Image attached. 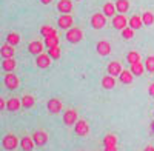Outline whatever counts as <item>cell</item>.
Returning a JSON list of instances; mask_svg holds the SVG:
<instances>
[{
  "instance_id": "27",
  "label": "cell",
  "mask_w": 154,
  "mask_h": 151,
  "mask_svg": "<svg viewBox=\"0 0 154 151\" xmlns=\"http://www.w3.org/2000/svg\"><path fill=\"white\" fill-rule=\"evenodd\" d=\"M114 11H116V5L114 3H105L103 5V14L105 17H114Z\"/></svg>"
},
{
  "instance_id": "25",
  "label": "cell",
  "mask_w": 154,
  "mask_h": 151,
  "mask_svg": "<svg viewBox=\"0 0 154 151\" xmlns=\"http://www.w3.org/2000/svg\"><path fill=\"white\" fill-rule=\"evenodd\" d=\"M117 145V137L114 134H106L103 137V146H116Z\"/></svg>"
},
{
  "instance_id": "10",
  "label": "cell",
  "mask_w": 154,
  "mask_h": 151,
  "mask_svg": "<svg viewBox=\"0 0 154 151\" xmlns=\"http://www.w3.org/2000/svg\"><path fill=\"white\" fill-rule=\"evenodd\" d=\"M46 108L49 112H53V114H57V112L62 111V102L59 99H49L48 103H46Z\"/></svg>"
},
{
  "instance_id": "6",
  "label": "cell",
  "mask_w": 154,
  "mask_h": 151,
  "mask_svg": "<svg viewBox=\"0 0 154 151\" xmlns=\"http://www.w3.org/2000/svg\"><path fill=\"white\" fill-rule=\"evenodd\" d=\"M32 140L37 146H43L48 143V134L45 131H35L32 134Z\"/></svg>"
},
{
  "instance_id": "37",
  "label": "cell",
  "mask_w": 154,
  "mask_h": 151,
  "mask_svg": "<svg viewBox=\"0 0 154 151\" xmlns=\"http://www.w3.org/2000/svg\"><path fill=\"white\" fill-rule=\"evenodd\" d=\"M148 93H149L151 96H154V83H151V85H149V88H148Z\"/></svg>"
},
{
  "instance_id": "23",
  "label": "cell",
  "mask_w": 154,
  "mask_h": 151,
  "mask_svg": "<svg viewBox=\"0 0 154 151\" xmlns=\"http://www.w3.org/2000/svg\"><path fill=\"white\" fill-rule=\"evenodd\" d=\"M116 9H117L120 14L128 12V9H130V2H128V0H117V2H116Z\"/></svg>"
},
{
  "instance_id": "24",
  "label": "cell",
  "mask_w": 154,
  "mask_h": 151,
  "mask_svg": "<svg viewBox=\"0 0 154 151\" xmlns=\"http://www.w3.org/2000/svg\"><path fill=\"white\" fill-rule=\"evenodd\" d=\"M134 76H142L145 71V66L140 63V62H136V63H131V69H130Z\"/></svg>"
},
{
  "instance_id": "18",
  "label": "cell",
  "mask_w": 154,
  "mask_h": 151,
  "mask_svg": "<svg viewBox=\"0 0 154 151\" xmlns=\"http://www.w3.org/2000/svg\"><path fill=\"white\" fill-rule=\"evenodd\" d=\"M34 140H32V137H29V136H25L23 139L20 140V146H22V149L23 151H32L34 149Z\"/></svg>"
},
{
  "instance_id": "40",
  "label": "cell",
  "mask_w": 154,
  "mask_h": 151,
  "mask_svg": "<svg viewBox=\"0 0 154 151\" xmlns=\"http://www.w3.org/2000/svg\"><path fill=\"white\" fill-rule=\"evenodd\" d=\"M40 2H42L43 5H48V3H51V2H53V0H40Z\"/></svg>"
},
{
  "instance_id": "26",
  "label": "cell",
  "mask_w": 154,
  "mask_h": 151,
  "mask_svg": "<svg viewBox=\"0 0 154 151\" xmlns=\"http://www.w3.org/2000/svg\"><path fill=\"white\" fill-rule=\"evenodd\" d=\"M34 103H35V99L32 97V96H23L22 97V106L23 108H32L34 106Z\"/></svg>"
},
{
  "instance_id": "1",
  "label": "cell",
  "mask_w": 154,
  "mask_h": 151,
  "mask_svg": "<svg viewBox=\"0 0 154 151\" xmlns=\"http://www.w3.org/2000/svg\"><path fill=\"white\" fill-rule=\"evenodd\" d=\"M19 143H20V142H19V139H17V136L11 134V133H9V134H6V136L3 137V140H2V145H3V148H5V149H8V151L16 149Z\"/></svg>"
},
{
  "instance_id": "22",
  "label": "cell",
  "mask_w": 154,
  "mask_h": 151,
  "mask_svg": "<svg viewBox=\"0 0 154 151\" xmlns=\"http://www.w3.org/2000/svg\"><path fill=\"white\" fill-rule=\"evenodd\" d=\"M119 77H120V82L122 83H125V85H130L131 82H133V77H134V74L131 72V71H122L120 72V76H119Z\"/></svg>"
},
{
  "instance_id": "15",
  "label": "cell",
  "mask_w": 154,
  "mask_h": 151,
  "mask_svg": "<svg viewBox=\"0 0 154 151\" xmlns=\"http://www.w3.org/2000/svg\"><path fill=\"white\" fill-rule=\"evenodd\" d=\"M20 106H22V102L17 99V97H12V99H9L8 102H6V109L8 111H11V112H16V111H19L20 109Z\"/></svg>"
},
{
  "instance_id": "7",
  "label": "cell",
  "mask_w": 154,
  "mask_h": 151,
  "mask_svg": "<svg viewBox=\"0 0 154 151\" xmlns=\"http://www.w3.org/2000/svg\"><path fill=\"white\" fill-rule=\"evenodd\" d=\"M72 16L71 14H62L57 20V25L62 28V29H69L71 28V25H72Z\"/></svg>"
},
{
  "instance_id": "20",
  "label": "cell",
  "mask_w": 154,
  "mask_h": 151,
  "mask_svg": "<svg viewBox=\"0 0 154 151\" xmlns=\"http://www.w3.org/2000/svg\"><path fill=\"white\" fill-rule=\"evenodd\" d=\"M102 86L105 88V90H111V88L116 86V77H112V76H105L103 79H102Z\"/></svg>"
},
{
  "instance_id": "3",
  "label": "cell",
  "mask_w": 154,
  "mask_h": 151,
  "mask_svg": "<svg viewBox=\"0 0 154 151\" xmlns=\"http://www.w3.org/2000/svg\"><path fill=\"white\" fill-rule=\"evenodd\" d=\"M91 25H93L94 29L103 28L105 25H106V17H105V14H102V12H96V14L91 17Z\"/></svg>"
},
{
  "instance_id": "9",
  "label": "cell",
  "mask_w": 154,
  "mask_h": 151,
  "mask_svg": "<svg viewBox=\"0 0 154 151\" xmlns=\"http://www.w3.org/2000/svg\"><path fill=\"white\" fill-rule=\"evenodd\" d=\"M126 25H128V20H126V17L123 14H117V16L112 17V26L116 29H120L122 31L123 28H126Z\"/></svg>"
},
{
  "instance_id": "13",
  "label": "cell",
  "mask_w": 154,
  "mask_h": 151,
  "mask_svg": "<svg viewBox=\"0 0 154 151\" xmlns=\"http://www.w3.org/2000/svg\"><path fill=\"white\" fill-rule=\"evenodd\" d=\"M49 63H51V57L48 56V54H38L37 56V59H35V65L38 66V68H48L49 66Z\"/></svg>"
},
{
  "instance_id": "36",
  "label": "cell",
  "mask_w": 154,
  "mask_h": 151,
  "mask_svg": "<svg viewBox=\"0 0 154 151\" xmlns=\"http://www.w3.org/2000/svg\"><path fill=\"white\" fill-rule=\"evenodd\" d=\"M3 108H6V102L0 97V111H3Z\"/></svg>"
},
{
  "instance_id": "39",
  "label": "cell",
  "mask_w": 154,
  "mask_h": 151,
  "mask_svg": "<svg viewBox=\"0 0 154 151\" xmlns=\"http://www.w3.org/2000/svg\"><path fill=\"white\" fill-rule=\"evenodd\" d=\"M143 151H154V146H151V145H149V146H146Z\"/></svg>"
},
{
  "instance_id": "5",
  "label": "cell",
  "mask_w": 154,
  "mask_h": 151,
  "mask_svg": "<svg viewBox=\"0 0 154 151\" xmlns=\"http://www.w3.org/2000/svg\"><path fill=\"white\" fill-rule=\"evenodd\" d=\"M74 131H75L77 136L85 137V136H88V133H89V127H88V123H86L85 120H77V122L74 123Z\"/></svg>"
},
{
  "instance_id": "34",
  "label": "cell",
  "mask_w": 154,
  "mask_h": 151,
  "mask_svg": "<svg viewBox=\"0 0 154 151\" xmlns=\"http://www.w3.org/2000/svg\"><path fill=\"white\" fill-rule=\"evenodd\" d=\"M126 60L130 62V63H136V62H140V54L136 53V51H131V53H128Z\"/></svg>"
},
{
  "instance_id": "41",
  "label": "cell",
  "mask_w": 154,
  "mask_h": 151,
  "mask_svg": "<svg viewBox=\"0 0 154 151\" xmlns=\"http://www.w3.org/2000/svg\"><path fill=\"white\" fill-rule=\"evenodd\" d=\"M77 2H79V0H77Z\"/></svg>"
},
{
  "instance_id": "16",
  "label": "cell",
  "mask_w": 154,
  "mask_h": 151,
  "mask_svg": "<svg viewBox=\"0 0 154 151\" xmlns=\"http://www.w3.org/2000/svg\"><path fill=\"white\" fill-rule=\"evenodd\" d=\"M28 49H29V53H31V54L38 56V54H42V51H43V43H42V42H38V40H34V42L29 43Z\"/></svg>"
},
{
  "instance_id": "21",
  "label": "cell",
  "mask_w": 154,
  "mask_h": 151,
  "mask_svg": "<svg viewBox=\"0 0 154 151\" xmlns=\"http://www.w3.org/2000/svg\"><path fill=\"white\" fill-rule=\"evenodd\" d=\"M142 25H143L142 17H139V16H133L130 20H128V26L133 28V29H139L140 26H142Z\"/></svg>"
},
{
  "instance_id": "28",
  "label": "cell",
  "mask_w": 154,
  "mask_h": 151,
  "mask_svg": "<svg viewBox=\"0 0 154 151\" xmlns=\"http://www.w3.org/2000/svg\"><path fill=\"white\" fill-rule=\"evenodd\" d=\"M6 42H8L9 45H12V46H16V45L20 42V35H19L17 32H9V34L6 35Z\"/></svg>"
},
{
  "instance_id": "4",
  "label": "cell",
  "mask_w": 154,
  "mask_h": 151,
  "mask_svg": "<svg viewBox=\"0 0 154 151\" xmlns=\"http://www.w3.org/2000/svg\"><path fill=\"white\" fill-rule=\"evenodd\" d=\"M19 77L16 74H12V72H8L5 76V86L8 88V90H17L19 88Z\"/></svg>"
},
{
  "instance_id": "31",
  "label": "cell",
  "mask_w": 154,
  "mask_h": 151,
  "mask_svg": "<svg viewBox=\"0 0 154 151\" xmlns=\"http://www.w3.org/2000/svg\"><path fill=\"white\" fill-rule=\"evenodd\" d=\"M142 22H143V25H146V26H151V25L154 23V14H152V12H149V11L143 12Z\"/></svg>"
},
{
  "instance_id": "29",
  "label": "cell",
  "mask_w": 154,
  "mask_h": 151,
  "mask_svg": "<svg viewBox=\"0 0 154 151\" xmlns=\"http://www.w3.org/2000/svg\"><path fill=\"white\" fill-rule=\"evenodd\" d=\"M45 45H46L48 48L59 46V37H57V34H56V35H49V37H45Z\"/></svg>"
},
{
  "instance_id": "14",
  "label": "cell",
  "mask_w": 154,
  "mask_h": 151,
  "mask_svg": "<svg viewBox=\"0 0 154 151\" xmlns=\"http://www.w3.org/2000/svg\"><path fill=\"white\" fill-rule=\"evenodd\" d=\"M122 65H120V62H111V63L108 65V74L112 76V77H116V76H120L122 72Z\"/></svg>"
},
{
  "instance_id": "35",
  "label": "cell",
  "mask_w": 154,
  "mask_h": 151,
  "mask_svg": "<svg viewBox=\"0 0 154 151\" xmlns=\"http://www.w3.org/2000/svg\"><path fill=\"white\" fill-rule=\"evenodd\" d=\"M145 69H148L149 72H154V56H149L145 62Z\"/></svg>"
},
{
  "instance_id": "19",
  "label": "cell",
  "mask_w": 154,
  "mask_h": 151,
  "mask_svg": "<svg viewBox=\"0 0 154 151\" xmlns=\"http://www.w3.org/2000/svg\"><path fill=\"white\" fill-rule=\"evenodd\" d=\"M2 68H3V71H6V72H12L14 71V68H16V60L14 59H3V62H2Z\"/></svg>"
},
{
  "instance_id": "2",
  "label": "cell",
  "mask_w": 154,
  "mask_h": 151,
  "mask_svg": "<svg viewBox=\"0 0 154 151\" xmlns=\"http://www.w3.org/2000/svg\"><path fill=\"white\" fill-rule=\"evenodd\" d=\"M83 39V32L79 28H69L66 32V40L69 43H79Z\"/></svg>"
},
{
  "instance_id": "17",
  "label": "cell",
  "mask_w": 154,
  "mask_h": 151,
  "mask_svg": "<svg viewBox=\"0 0 154 151\" xmlns=\"http://www.w3.org/2000/svg\"><path fill=\"white\" fill-rule=\"evenodd\" d=\"M0 56H2L3 59H11V57H14V46L6 43L3 45L2 48H0Z\"/></svg>"
},
{
  "instance_id": "38",
  "label": "cell",
  "mask_w": 154,
  "mask_h": 151,
  "mask_svg": "<svg viewBox=\"0 0 154 151\" xmlns=\"http://www.w3.org/2000/svg\"><path fill=\"white\" fill-rule=\"evenodd\" d=\"M105 151H117L116 146H105Z\"/></svg>"
},
{
  "instance_id": "30",
  "label": "cell",
  "mask_w": 154,
  "mask_h": 151,
  "mask_svg": "<svg viewBox=\"0 0 154 151\" xmlns=\"http://www.w3.org/2000/svg\"><path fill=\"white\" fill-rule=\"evenodd\" d=\"M48 56H49L51 59H54V60L60 59V56H62V51H60V48H59V46H53V48H48Z\"/></svg>"
},
{
  "instance_id": "11",
  "label": "cell",
  "mask_w": 154,
  "mask_h": 151,
  "mask_svg": "<svg viewBox=\"0 0 154 151\" xmlns=\"http://www.w3.org/2000/svg\"><path fill=\"white\" fill-rule=\"evenodd\" d=\"M57 9L62 14H69L71 9H72V2L71 0H60L57 3Z\"/></svg>"
},
{
  "instance_id": "12",
  "label": "cell",
  "mask_w": 154,
  "mask_h": 151,
  "mask_svg": "<svg viewBox=\"0 0 154 151\" xmlns=\"http://www.w3.org/2000/svg\"><path fill=\"white\" fill-rule=\"evenodd\" d=\"M96 49H97V53H99L100 56H108V54L111 53V45H109L106 40H100V42L97 43Z\"/></svg>"
},
{
  "instance_id": "8",
  "label": "cell",
  "mask_w": 154,
  "mask_h": 151,
  "mask_svg": "<svg viewBox=\"0 0 154 151\" xmlns=\"http://www.w3.org/2000/svg\"><path fill=\"white\" fill-rule=\"evenodd\" d=\"M75 122H77V111L75 109H66L65 114H63V123L71 127Z\"/></svg>"
},
{
  "instance_id": "33",
  "label": "cell",
  "mask_w": 154,
  "mask_h": 151,
  "mask_svg": "<svg viewBox=\"0 0 154 151\" xmlns=\"http://www.w3.org/2000/svg\"><path fill=\"white\" fill-rule=\"evenodd\" d=\"M122 37H123L125 40L133 39V37H134V29H133V28H130V26L123 28V29H122Z\"/></svg>"
},
{
  "instance_id": "32",
  "label": "cell",
  "mask_w": 154,
  "mask_h": 151,
  "mask_svg": "<svg viewBox=\"0 0 154 151\" xmlns=\"http://www.w3.org/2000/svg\"><path fill=\"white\" fill-rule=\"evenodd\" d=\"M40 34L43 37H49V35H56L57 32H56V29L53 26H42L40 28Z\"/></svg>"
}]
</instances>
